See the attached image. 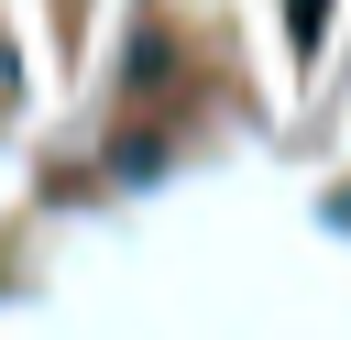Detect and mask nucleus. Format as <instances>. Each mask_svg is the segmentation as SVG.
I'll return each mask as SVG.
<instances>
[{
	"mask_svg": "<svg viewBox=\"0 0 351 340\" xmlns=\"http://www.w3.org/2000/svg\"><path fill=\"white\" fill-rule=\"evenodd\" d=\"M318 22H329V0H296V44H318Z\"/></svg>",
	"mask_w": 351,
	"mask_h": 340,
	"instance_id": "obj_1",
	"label": "nucleus"
}]
</instances>
